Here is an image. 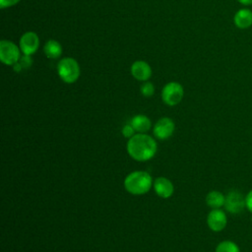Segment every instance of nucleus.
<instances>
[{
  "instance_id": "f257e3e1",
  "label": "nucleus",
  "mask_w": 252,
  "mask_h": 252,
  "mask_svg": "<svg viewBox=\"0 0 252 252\" xmlns=\"http://www.w3.org/2000/svg\"><path fill=\"white\" fill-rule=\"evenodd\" d=\"M128 155L137 161H147L152 159L158 151V145L155 138L147 133H137L127 142Z\"/></svg>"
},
{
  "instance_id": "f03ea898",
  "label": "nucleus",
  "mask_w": 252,
  "mask_h": 252,
  "mask_svg": "<svg viewBox=\"0 0 252 252\" xmlns=\"http://www.w3.org/2000/svg\"><path fill=\"white\" fill-rule=\"evenodd\" d=\"M125 190L136 196L144 195L150 191L154 182L151 174L147 171L136 170L130 172L124 179Z\"/></svg>"
},
{
  "instance_id": "7ed1b4c3",
  "label": "nucleus",
  "mask_w": 252,
  "mask_h": 252,
  "mask_svg": "<svg viewBox=\"0 0 252 252\" xmlns=\"http://www.w3.org/2000/svg\"><path fill=\"white\" fill-rule=\"evenodd\" d=\"M57 74L64 83L73 84L80 78L81 68L76 59L64 57L57 63Z\"/></svg>"
},
{
  "instance_id": "20e7f679",
  "label": "nucleus",
  "mask_w": 252,
  "mask_h": 252,
  "mask_svg": "<svg viewBox=\"0 0 252 252\" xmlns=\"http://www.w3.org/2000/svg\"><path fill=\"white\" fill-rule=\"evenodd\" d=\"M184 95V89L178 82H169L161 90V99L168 106H174L181 102Z\"/></svg>"
},
{
  "instance_id": "39448f33",
  "label": "nucleus",
  "mask_w": 252,
  "mask_h": 252,
  "mask_svg": "<svg viewBox=\"0 0 252 252\" xmlns=\"http://www.w3.org/2000/svg\"><path fill=\"white\" fill-rule=\"evenodd\" d=\"M21 49L15 42L2 39L0 41V60L3 64L7 66H13L21 58Z\"/></svg>"
},
{
  "instance_id": "423d86ee",
  "label": "nucleus",
  "mask_w": 252,
  "mask_h": 252,
  "mask_svg": "<svg viewBox=\"0 0 252 252\" xmlns=\"http://www.w3.org/2000/svg\"><path fill=\"white\" fill-rule=\"evenodd\" d=\"M175 130V124L169 117L159 118L154 125L153 133L158 140H166L172 136Z\"/></svg>"
},
{
  "instance_id": "0eeeda50",
  "label": "nucleus",
  "mask_w": 252,
  "mask_h": 252,
  "mask_svg": "<svg viewBox=\"0 0 252 252\" xmlns=\"http://www.w3.org/2000/svg\"><path fill=\"white\" fill-rule=\"evenodd\" d=\"M224 208L230 214H239L246 208L245 196L236 190H231L225 195Z\"/></svg>"
},
{
  "instance_id": "6e6552de",
  "label": "nucleus",
  "mask_w": 252,
  "mask_h": 252,
  "mask_svg": "<svg viewBox=\"0 0 252 252\" xmlns=\"http://www.w3.org/2000/svg\"><path fill=\"white\" fill-rule=\"evenodd\" d=\"M39 37L34 32H26L22 34L19 40V46L23 54L32 55L39 47Z\"/></svg>"
},
{
  "instance_id": "1a4fd4ad",
  "label": "nucleus",
  "mask_w": 252,
  "mask_h": 252,
  "mask_svg": "<svg viewBox=\"0 0 252 252\" xmlns=\"http://www.w3.org/2000/svg\"><path fill=\"white\" fill-rule=\"evenodd\" d=\"M227 218L225 213L220 209H212L207 216V224L215 232H220L225 228Z\"/></svg>"
},
{
  "instance_id": "9d476101",
  "label": "nucleus",
  "mask_w": 252,
  "mask_h": 252,
  "mask_svg": "<svg viewBox=\"0 0 252 252\" xmlns=\"http://www.w3.org/2000/svg\"><path fill=\"white\" fill-rule=\"evenodd\" d=\"M131 75L138 81L146 82L152 77L153 71L150 64L144 60H137L133 62L130 68Z\"/></svg>"
},
{
  "instance_id": "9b49d317",
  "label": "nucleus",
  "mask_w": 252,
  "mask_h": 252,
  "mask_svg": "<svg viewBox=\"0 0 252 252\" xmlns=\"http://www.w3.org/2000/svg\"><path fill=\"white\" fill-rule=\"evenodd\" d=\"M153 187H154L156 194L162 199L170 198L174 192L173 183L168 178H166L164 176L158 177L154 181Z\"/></svg>"
},
{
  "instance_id": "f8f14e48",
  "label": "nucleus",
  "mask_w": 252,
  "mask_h": 252,
  "mask_svg": "<svg viewBox=\"0 0 252 252\" xmlns=\"http://www.w3.org/2000/svg\"><path fill=\"white\" fill-rule=\"evenodd\" d=\"M233 23L240 30L250 28L252 26V11L247 8L239 9L233 16Z\"/></svg>"
},
{
  "instance_id": "ddd939ff",
  "label": "nucleus",
  "mask_w": 252,
  "mask_h": 252,
  "mask_svg": "<svg viewBox=\"0 0 252 252\" xmlns=\"http://www.w3.org/2000/svg\"><path fill=\"white\" fill-rule=\"evenodd\" d=\"M43 53L49 59H58L63 53V47L58 40L51 38L44 43Z\"/></svg>"
},
{
  "instance_id": "4468645a",
  "label": "nucleus",
  "mask_w": 252,
  "mask_h": 252,
  "mask_svg": "<svg viewBox=\"0 0 252 252\" xmlns=\"http://www.w3.org/2000/svg\"><path fill=\"white\" fill-rule=\"evenodd\" d=\"M131 125L135 129L137 133H144L146 134L147 132L150 131L152 127V121L151 119L145 115V114H137L134 117H132L130 121Z\"/></svg>"
},
{
  "instance_id": "2eb2a0df",
  "label": "nucleus",
  "mask_w": 252,
  "mask_h": 252,
  "mask_svg": "<svg viewBox=\"0 0 252 252\" xmlns=\"http://www.w3.org/2000/svg\"><path fill=\"white\" fill-rule=\"evenodd\" d=\"M206 204L212 208V209H220L222 206H224L225 196L217 190L210 191L206 196Z\"/></svg>"
},
{
  "instance_id": "dca6fc26",
  "label": "nucleus",
  "mask_w": 252,
  "mask_h": 252,
  "mask_svg": "<svg viewBox=\"0 0 252 252\" xmlns=\"http://www.w3.org/2000/svg\"><path fill=\"white\" fill-rule=\"evenodd\" d=\"M215 252H240V249L235 242L231 240H223L217 245Z\"/></svg>"
},
{
  "instance_id": "f3484780",
  "label": "nucleus",
  "mask_w": 252,
  "mask_h": 252,
  "mask_svg": "<svg viewBox=\"0 0 252 252\" xmlns=\"http://www.w3.org/2000/svg\"><path fill=\"white\" fill-rule=\"evenodd\" d=\"M32 65V55H28V54H23L20 58V60L14 64L12 67L14 69L15 72H21L22 70H26L29 69L31 66Z\"/></svg>"
},
{
  "instance_id": "a211bd4d",
  "label": "nucleus",
  "mask_w": 252,
  "mask_h": 252,
  "mask_svg": "<svg viewBox=\"0 0 252 252\" xmlns=\"http://www.w3.org/2000/svg\"><path fill=\"white\" fill-rule=\"evenodd\" d=\"M140 92L141 94L146 96V97H151L154 95L155 94V86L153 83L149 82V81H146L144 82L141 87H140Z\"/></svg>"
},
{
  "instance_id": "6ab92c4d",
  "label": "nucleus",
  "mask_w": 252,
  "mask_h": 252,
  "mask_svg": "<svg viewBox=\"0 0 252 252\" xmlns=\"http://www.w3.org/2000/svg\"><path fill=\"white\" fill-rule=\"evenodd\" d=\"M135 129L133 128V126L131 125V123L129 124H125L122 129H121V133L123 135L124 138H127V139H130L131 137H133L135 135Z\"/></svg>"
},
{
  "instance_id": "aec40b11",
  "label": "nucleus",
  "mask_w": 252,
  "mask_h": 252,
  "mask_svg": "<svg viewBox=\"0 0 252 252\" xmlns=\"http://www.w3.org/2000/svg\"><path fill=\"white\" fill-rule=\"evenodd\" d=\"M21 0H0V7L1 9H5V8H9L12 6H15L16 4H18Z\"/></svg>"
},
{
  "instance_id": "412c9836",
  "label": "nucleus",
  "mask_w": 252,
  "mask_h": 252,
  "mask_svg": "<svg viewBox=\"0 0 252 252\" xmlns=\"http://www.w3.org/2000/svg\"><path fill=\"white\" fill-rule=\"evenodd\" d=\"M245 203H246V209H248V211L252 213V189L245 196Z\"/></svg>"
},
{
  "instance_id": "4be33fe9",
  "label": "nucleus",
  "mask_w": 252,
  "mask_h": 252,
  "mask_svg": "<svg viewBox=\"0 0 252 252\" xmlns=\"http://www.w3.org/2000/svg\"><path fill=\"white\" fill-rule=\"evenodd\" d=\"M240 4L244 5V6H249L252 5V0H237Z\"/></svg>"
}]
</instances>
